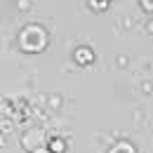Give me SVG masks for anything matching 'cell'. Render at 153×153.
I'll list each match as a JSON object with an SVG mask.
<instances>
[{"instance_id": "obj_1", "label": "cell", "mask_w": 153, "mask_h": 153, "mask_svg": "<svg viewBox=\"0 0 153 153\" xmlns=\"http://www.w3.org/2000/svg\"><path fill=\"white\" fill-rule=\"evenodd\" d=\"M19 45H21L24 52H31V54L45 50L47 47V33H45V28H40L36 24L33 26H26L19 33Z\"/></svg>"}, {"instance_id": "obj_2", "label": "cell", "mask_w": 153, "mask_h": 153, "mask_svg": "<svg viewBox=\"0 0 153 153\" xmlns=\"http://www.w3.org/2000/svg\"><path fill=\"white\" fill-rule=\"evenodd\" d=\"M21 144H24L28 151H38V149H42V132H40V130H31L28 134L21 137Z\"/></svg>"}, {"instance_id": "obj_3", "label": "cell", "mask_w": 153, "mask_h": 153, "mask_svg": "<svg viewBox=\"0 0 153 153\" xmlns=\"http://www.w3.org/2000/svg\"><path fill=\"white\" fill-rule=\"evenodd\" d=\"M73 59H76L78 64H90V61L94 59V54H92V50H90V47H80V50L73 52Z\"/></svg>"}, {"instance_id": "obj_4", "label": "cell", "mask_w": 153, "mask_h": 153, "mask_svg": "<svg viewBox=\"0 0 153 153\" xmlns=\"http://www.w3.org/2000/svg\"><path fill=\"white\" fill-rule=\"evenodd\" d=\"M108 153H134V146H132V144H127V141H120V144H115Z\"/></svg>"}, {"instance_id": "obj_5", "label": "cell", "mask_w": 153, "mask_h": 153, "mask_svg": "<svg viewBox=\"0 0 153 153\" xmlns=\"http://www.w3.org/2000/svg\"><path fill=\"white\" fill-rule=\"evenodd\" d=\"M66 151V141L64 139H52L50 141V153H64Z\"/></svg>"}, {"instance_id": "obj_6", "label": "cell", "mask_w": 153, "mask_h": 153, "mask_svg": "<svg viewBox=\"0 0 153 153\" xmlns=\"http://www.w3.org/2000/svg\"><path fill=\"white\" fill-rule=\"evenodd\" d=\"M108 2H111V0H90V7L99 12V10H106V7H108Z\"/></svg>"}, {"instance_id": "obj_7", "label": "cell", "mask_w": 153, "mask_h": 153, "mask_svg": "<svg viewBox=\"0 0 153 153\" xmlns=\"http://www.w3.org/2000/svg\"><path fill=\"white\" fill-rule=\"evenodd\" d=\"M141 7L146 12H153V0H141Z\"/></svg>"}, {"instance_id": "obj_8", "label": "cell", "mask_w": 153, "mask_h": 153, "mask_svg": "<svg viewBox=\"0 0 153 153\" xmlns=\"http://www.w3.org/2000/svg\"><path fill=\"white\" fill-rule=\"evenodd\" d=\"M33 153H50V149H47V151H42V149H38V151H33Z\"/></svg>"}]
</instances>
